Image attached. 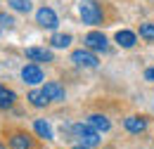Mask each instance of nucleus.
Instances as JSON below:
<instances>
[{"label": "nucleus", "mask_w": 154, "mask_h": 149, "mask_svg": "<svg viewBox=\"0 0 154 149\" xmlns=\"http://www.w3.org/2000/svg\"><path fill=\"white\" fill-rule=\"evenodd\" d=\"M145 81L154 83V69H147V71H145Z\"/></svg>", "instance_id": "19"}, {"label": "nucleus", "mask_w": 154, "mask_h": 149, "mask_svg": "<svg viewBox=\"0 0 154 149\" xmlns=\"http://www.w3.org/2000/svg\"><path fill=\"white\" fill-rule=\"evenodd\" d=\"M116 43H119V45H121V47H133L135 43H137V36H135L133 31H126V29H123V31H116Z\"/></svg>", "instance_id": "14"}, {"label": "nucleus", "mask_w": 154, "mask_h": 149, "mask_svg": "<svg viewBox=\"0 0 154 149\" xmlns=\"http://www.w3.org/2000/svg\"><path fill=\"white\" fill-rule=\"evenodd\" d=\"M88 123H90L95 130H100V132H107L109 128H112V123H109V118H107L104 114H93V116H88Z\"/></svg>", "instance_id": "11"}, {"label": "nucleus", "mask_w": 154, "mask_h": 149, "mask_svg": "<svg viewBox=\"0 0 154 149\" xmlns=\"http://www.w3.org/2000/svg\"><path fill=\"white\" fill-rule=\"evenodd\" d=\"M0 26H2V29H12V26H14V17L7 14V12H0Z\"/></svg>", "instance_id": "18"}, {"label": "nucleus", "mask_w": 154, "mask_h": 149, "mask_svg": "<svg viewBox=\"0 0 154 149\" xmlns=\"http://www.w3.org/2000/svg\"><path fill=\"white\" fill-rule=\"evenodd\" d=\"M123 128L128 132H133V135H140V132L147 130V118H142V116H126L123 118Z\"/></svg>", "instance_id": "6"}, {"label": "nucleus", "mask_w": 154, "mask_h": 149, "mask_svg": "<svg viewBox=\"0 0 154 149\" xmlns=\"http://www.w3.org/2000/svg\"><path fill=\"white\" fill-rule=\"evenodd\" d=\"M33 130L38 132V137H43V140H55V132H52V128H50V123L43 121V118L33 121Z\"/></svg>", "instance_id": "13"}, {"label": "nucleus", "mask_w": 154, "mask_h": 149, "mask_svg": "<svg viewBox=\"0 0 154 149\" xmlns=\"http://www.w3.org/2000/svg\"><path fill=\"white\" fill-rule=\"evenodd\" d=\"M71 130H74L76 137H81V142H83V144H88V147H97V144H100V130H95L90 123H88V126L76 123Z\"/></svg>", "instance_id": "2"}, {"label": "nucleus", "mask_w": 154, "mask_h": 149, "mask_svg": "<svg viewBox=\"0 0 154 149\" xmlns=\"http://www.w3.org/2000/svg\"><path fill=\"white\" fill-rule=\"evenodd\" d=\"M10 93H12V90H7V88H5L2 83H0V99H2V97H7Z\"/></svg>", "instance_id": "20"}, {"label": "nucleus", "mask_w": 154, "mask_h": 149, "mask_svg": "<svg viewBox=\"0 0 154 149\" xmlns=\"http://www.w3.org/2000/svg\"><path fill=\"white\" fill-rule=\"evenodd\" d=\"M10 147L12 149H33V137H29L26 132H14L10 137Z\"/></svg>", "instance_id": "10"}, {"label": "nucleus", "mask_w": 154, "mask_h": 149, "mask_svg": "<svg viewBox=\"0 0 154 149\" xmlns=\"http://www.w3.org/2000/svg\"><path fill=\"white\" fill-rule=\"evenodd\" d=\"M140 38L154 43V24H140Z\"/></svg>", "instance_id": "17"}, {"label": "nucleus", "mask_w": 154, "mask_h": 149, "mask_svg": "<svg viewBox=\"0 0 154 149\" xmlns=\"http://www.w3.org/2000/svg\"><path fill=\"white\" fill-rule=\"evenodd\" d=\"M26 99L31 102V107H36V109H43V107H48V95L43 93V90H31V93L26 95Z\"/></svg>", "instance_id": "12"}, {"label": "nucleus", "mask_w": 154, "mask_h": 149, "mask_svg": "<svg viewBox=\"0 0 154 149\" xmlns=\"http://www.w3.org/2000/svg\"><path fill=\"white\" fill-rule=\"evenodd\" d=\"M0 29H2V26H0Z\"/></svg>", "instance_id": "22"}, {"label": "nucleus", "mask_w": 154, "mask_h": 149, "mask_svg": "<svg viewBox=\"0 0 154 149\" xmlns=\"http://www.w3.org/2000/svg\"><path fill=\"white\" fill-rule=\"evenodd\" d=\"M21 78L29 85H38L40 81H43V71H40V66H36V64H26L21 69Z\"/></svg>", "instance_id": "7"}, {"label": "nucleus", "mask_w": 154, "mask_h": 149, "mask_svg": "<svg viewBox=\"0 0 154 149\" xmlns=\"http://www.w3.org/2000/svg\"><path fill=\"white\" fill-rule=\"evenodd\" d=\"M50 43H52V47H69L71 36L69 33H55V36L50 38Z\"/></svg>", "instance_id": "15"}, {"label": "nucleus", "mask_w": 154, "mask_h": 149, "mask_svg": "<svg viewBox=\"0 0 154 149\" xmlns=\"http://www.w3.org/2000/svg\"><path fill=\"white\" fill-rule=\"evenodd\" d=\"M7 2H10L17 12H24V14H26V12H31V5H33L31 0H7Z\"/></svg>", "instance_id": "16"}, {"label": "nucleus", "mask_w": 154, "mask_h": 149, "mask_svg": "<svg viewBox=\"0 0 154 149\" xmlns=\"http://www.w3.org/2000/svg\"><path fill=\"white\" fill-rule=\"evenodd\" d=\"M74 149H90V147H88V144H83V142H81V144H76V147H74Z\"/></svg>", "instance_id": "21"}, {"label": "nucleus", "mask_w": 154, "mask_h": 149, "mask_svg": "<svg viewBox=\"0 0 154 149\" xmlns=\"http://www.w3.org/2000/svg\"><path fill=\"white\" fill-rule=\"evenodd\" d=\"M71 62H74L76 66H83V69H95L97 64H100V59H97L90 50H74V52H71Z\"/></svg>", "instance_id": "4"}, {"label": "nucleus", "mask_w": 154, "mask_h": 149, "mask_svg": "<svg viewBox=\"0 0 154 149\" xmlns=\"http://www.w3.org/2000/svg\"><path fill=\"white\" fill-rule=\"evenodd\" d=\"M78 14L83 19V24H90V26H97L102 24V7L97 5L95 0H81L78 2Z\"/></svg>", "instance_id": "1"}, {"label": "nucleus", "mask_w": 154, "mask_h": 149, "mask_svg": "<svg viewBox=\"0 0 154 149\" xmlns=\"http://www.w3.org/2000/svg\"><path fill=\"white\" fill-rule=\"evenodd\" d=\"M83 43H85V47L88 50H95V52H104L109 45V40H107V36L102 33V31H90V33H85V38H83Z\"/></svg>", "instance_id": "3"}, {"label": "nucleus", "mask_w": 154, "mask_h": 149, "mask_svg": "<svg viewBox=\"0 0 154 149\" xmlns=\"http://www.w3.org/2000/svg\"><path fill=\"white\" fill-rule=\"evenodd\" d=\"M36 21H38V26H43V29H57V24H59L55 10H50V7H40L38 12H36Z\"/></svg>", "instance_id": "5"}, {"label": "nucleus", "mask_w": 154, "mask_h": 149, "mask_svg": "<svg viewBox=\"0 0 154 149\" xmlns=\"http://www.w3.org/2000/svg\"><path fill=\"white\" fill-rule=\"evenodd\" d=\"M43 93L48 95L50 102H64V88H62L59 83H55V81L45 83V85H43Z\"/></svg>", "instance_id": "8"}, {"label": "nucleus", "mask_w": 154, "mask_h": 149, "mask_svg": "<svg viewBox=\"0 0 154 149\" xmlns=\"http://www.w3.org/2000/svg\"><path fill=\"white\" fill-rule=\"evenodd\" d=\"M26 59H31V62H52L55 55L45 47H26Z\"/></svg>", "instance_id": "9"}]
</instances>
